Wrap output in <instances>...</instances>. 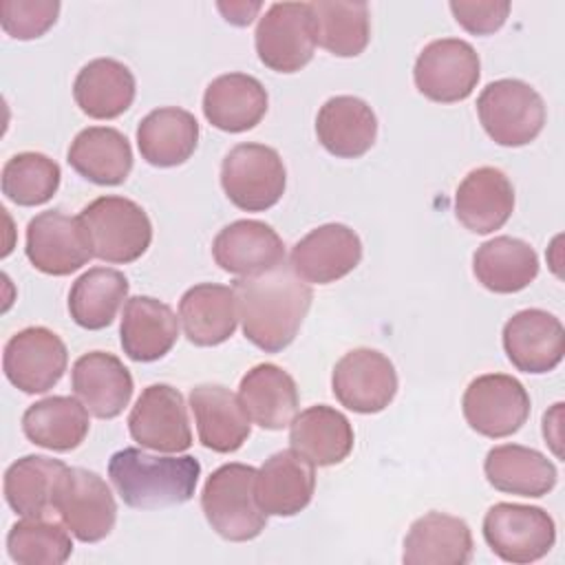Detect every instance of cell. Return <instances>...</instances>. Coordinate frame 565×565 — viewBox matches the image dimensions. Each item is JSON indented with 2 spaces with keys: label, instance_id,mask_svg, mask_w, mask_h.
<instances>
[{
  "label": "cell",
  "instance_id": "8fae6325",
  "mask_svg": "<svg viewBox=\"0 0 565 565\" xmlns=\"http://www.w3.org/2000/svg\"><path fill=\"white\" fill-rule=\"evenodd\" d=\"M468 426L490 439L514 435L530 417V395L525 386L505 373L475 377L461 399Z\"/></svg>",
  "mask_w": 565,
  "mask_h": 565
},
{
  "label": "cell",
  "instance_id": "b9f144b4",
  "mask_svg": "<svg viewBox=\"0 0 565 565\" xmlns=\"http://www.w3.org/2000/svg\"><path fill=\"white\" fill-rule=\"evenodd\" d=\"M450 11L461 29L472 35H490L499 31L510 13V2L505 0H488V2H457L452 0Z\"/></svg>",
  "mask_w": 565,
  "mask_h": 565
},
{
  "label": "cell",
  "instance_id": "4fadbf2b",
  "mask_svg": "<svg viewBox=\"0 0 565 565\" xmlns=\"http://www.w3.org/2000/svg\"><path fill=\"white\" fill-rule=\"evenodd\" d=\"M66 364V344L46 327H26L13 333L2 353L7 380L29 395L53 388L62 380Z\"/></svg>",
  "mask_w": 565,
  "mask_h": 565
},
{
  "label": "cell",
  "instance_id": "ab89813d",
  "mask_svg": "<svg viewBox=\"0 0 565 565\" xmlns=\"http://www.w3.org/2000/svg\"><path fill=\"white\" fill-rule=\"evenodd\" d=\"M60 166L42 152L13 154L2 166V194L22 207H35L53 199L60 188Z\"/></svg>",
  "mask_w": 565,
  "mask_h": 565
},
{
  "label": "cell",
  "instance_id": "ac0fdd59",
  "mask_svg": "<svg viewBox=\"0 0 565 565\" xmlns=\"http://www.w3.org/2000/svg\"><path fill=\"white\" fill-rule=\"evenodd\" d=\"M216 265L238 278L265 274L285 263V243L263 221L241 218L225 225L212 241Z\"/></svg>",
  "mask_w": 565,
  "mask_h": 565
},
{
  "label": "cell",
  "instance_id": "d6a6232c",
  "mask_svg": "<svg viewBox=\"0 0 565 565\" xmlns=\"http://www.w3.org/2000/svg\"><path fill=\"white\" fill-rule=\"evenodd\" d=\"M488 483L508 494L519 497H543L558 479L556 466L534 448L519 444L494 446L483 461Z\"/></svg>",
  "mask_w": 565,
  "mask_h": 565
},
{
  "label": "cell",
  "instance_id": "ee69618b",
  "mask_svg": "<svg viewBox=\"0 0 565 565\" xmlns=\"http://www.w3.org/2000/svg\"><path fill=\"white\" fill-rule=\"evenodd\" d=\"M561 411H563V404H554V408L550 413L543 415V437H545V444H550L554 448V452L561 457V433H558V422H561Z\"/></svg>",
  "mask_w": 565,
  "mask_h": 565
},
{
  "label": "cell",
  "instance_id": "7bdbcfd3",
  "mask_svg": "<svg viewBox=\"0 0 565 565\" xmlns=\"http://www.w3.org/2000/svg\"><path fill=\"white\" fill-rule=\"evenodd\" d=\"M218 11L225 15L227 22H232L236 26H245L260 11V2H252V4H247V2H230V4L218 2Z\"/></svg>",
  "mask_w": 565,
  "mask_h": 565
},
{
  "label": "cell",
  "instance_id": "484cf974",
  "mask_svg": "<svg viewBox=\"0 0 565 565\" xmlns=\"http://www.w3.org/2000/svg\"><path fill=\"white\" fill-rule=\"evenodd\" d=\"M265 86L247 73H225L212 79L203 93L205 119L223 132H245L267 113Z\"/></svg>",
  "mask_w": 565,
  "mask_h": 565
},
{
  "label": "cell",
  "instance_id": "836d02e7",
  "mask_svg": "<svg viewBox=\"0 0 565 565\" xmlns=\"http://www.w3.org/2000/svg\"><path fill=\"white\" fill-rule=\"evenodd\" d=\"M90 422L86 406L66 395H51L31 404L22 415L26 439L53 452L75 450L88 435Z\"/></svg>",
  "mask_w": 565,
  "mask_h": 565
},
{
  "label": "cell",
  "instance_id": "1f68e13d",
  "mask_svg": "<svg viewBox=\"0 0 565 565\" xmlns=\"http://www.w3.org/2000/svg\"><path fill=\"white\" fill-rule=\"evenodd\" d=\"M199 143V121L192 113L163 106L148 113L137 126V146L141 157L154 168H174L185 163Z\"/></svg>",
  "mask_w": 565,
  "mask_h": 565
},
{
  "label": "cell",
  "instance_id": "60d3db41",
  "mask_svg": "<svg viewBox=\"0 0 565 565\" xmlns=\"http://www.w3.org/2000/svg\"><path fill=\"white\" fill-rule=\"evenodd\" d=\"M60 13L57 0H2L0 2V24L13 40H35L42 38L55 22Z\"/></svg>",
  "mask_w": 565,
  "mask_h": 565
},
{
  "label": "cell",
  "instance_id": "8d00e7d4",
  "mask_svg": "<svg viewBox=\"0 0 565 565\" xmlns=\"http://www.w3.org/2000/svg\"><path fill=\"white\" fill-rule=\"evenodd\" d=\"M313 42L338 57L360 55L371 40L366 2H309Z\"/></svg>",
  "mask_w": 565,
  "mask_h": 565
},
{
  "label": "cell",
  "instance_id": "9c48e42d",
  "mask_svg": "<svg viewBox=\"0 0 565 565\" xmlns=\"http://www.w3.org/2000/svg\"><path fill=\"white\" fill-rule=\"evenodd\" d=\"M479 75L481 62L477 51L457 38H441L426 44L413 68L417 90L437 104H455L470 97Z\"/></svg>",
  "mask_w": 565,
  "mask_h": 565
},
{
  "label": "cell",
  "instance_id": "d4e9b609",
  "mask_svg": "<svg viewBox=\"0 0 565 565\" xmlns=\"http://www.w3.org/2000/svg\"><path fill=\"white\" fill-rule=\"evenodd\" d=\"M472 558V534L463 519L428 512L413 521L404 539L406 565H466Z\"/></svg>",
  "mask_w": 565,
  "mask_h": 565
},
{
  "label": "cell",
  "instance_id": "277c9868",
  "mask_svg": "<svg viewBox=\"0 0 565 565\" xmlns=\"http://www.w3.org/2000/svg\"><path fill=\"white\" fill-rule=\"evenodd\" d=\"M93 256L126 265L146 254L152 243V223L146 210L126 196H99L79 212Z\"/></svg>",
  "mask_w": 565,
  "mask_h": 565
},
{
  "label": "cell",
  "instance_id": "83f0119b",
  "mask_svg": "<svg viewBox=\"0 0 565 565\" xmlns=\"http://www.w3.org/2000/svg\"><path fill=\"white\" fill-rule=\"evenodd\" d=\"M179 320L185 338L196 347H216L230 340L238 322V305L232 287L201 282L179 300Z\"/></svg>",
  "mask_w": 565,
  "mask_h": 565
},
{
  "label": "cell",
  "instance_id": "d590c367",
  "mask_svg": "<svg viewBox=\"0 0 565 565\" xmlns=\"http://www.w3.org/2000/svg\"><path fill=\"white\" fill-rule=\"evenodd\" d=\"M128 278L110 267L84 271L68 291V313L82 329L99 331L113 324L124 300H128Z\"/></svg>",
  "mask_w": 565,
  "mask_h": 565
},
{
  "label": "cell",
  "instance_id": "5bb4252c",
  "mask_svg": "<svg viewBox=\"0 0 565 565\" xmlns=\"http://www.w3.org/2000/svg\"><path fill=\"white\" fill-rule=\"evenodd\" d=\"M24 249L31 265L49 276H68L93 258L79 216H68L60 210L40 212L29 221Z\"/></svg>",
  "mask_w": 565,
  "mask_h": 565
},
{
  "label": "cell",
  "instance_id": "3957f363",
  "mask_svg": "<svg viewBox=\"0 0 565 565\" xmlns=\"http://www.w3.org/2000/svg\"><path fill=\"white\" fill-rule=\"evenodd\" d=\"M256 472L254 466L225 463L203 486L201 510L210 527L225 541H252L267 525V514L256 501Z\"/></svg>",
  "mask_w": 565,
  "mask_h": 565
},
{
  "label": "cell",
  "instance_id": "ba28073f",
  "mask_svg": "<svg viewBox=\"0 0 565 565\" xmlns=\"http://www.w3.org/2000/svg\"><path fill=\"white\" fill-rule=\"evenodd\" d=\"M483 539L505 563H534L554 547V519L536 505L494 503L483 516Z\"/></svg>",
  "mask_w": 565,
  "mask_h": 565
},
{
  "label": "cell",
  "instance_id": "44dd1931",
  "mask_svg": "<svg viewBox=\"0 0 565 565\" xmlns=\"http://www.w3.org/2000/svg\"><path fill=\"white\" fill-rule=\"evenodd\" d=\"M313 466L294 450L274 452L256 472V501L267 516H294L313 497Z\"/></svg>",
  "mask_w": 565,
  "mask_h": 565
},
{
  "label": "cell",
  "instance_id": "f1b7e54d",
  "mask_svg": "<svg viewBox=\"0 0 565 565\" xmlns=\"http://www.w3.org/2000/svg\"><path fill=\"white\" fill-rule=\"evenodd\" d=\"M289 426L291 450L305 457L311 466H335L353 450L355 435L351 422L327 404L305 408Z\"/></svg>",
  "mask_w": 565,
  "mask_h": 565
},
{
  "label": "cell",
  "instance_id": "e575fe53",
  "mask_svg": "<svg viewBox=\"0 0 565 565\" xmlns=\"http://www.w3.org/2000/svg\"><path fill=\"white\" fill-rule=\"evenodd\" d=\"M475 278L494 294H516L539 276V256L521 238L494 236L472 256Z\"/></svg>",
  "mask_w": 565,
  "mask_h": 565
},
{
  "label": "cell",
  "instance_id": "74e56055",
  "mask_svg": "<svg viewBox=\"0 0 565 565\" xmlns=\"http://www.w3.org/2000/svg\"><path fill=\"white\" fill-rule=\"evenodd\" d=\"M66 468L64 461L44 455H26L4 472V499L20 516H44L53 508L55 483Z\"/></svg>",
  "mask_w": 565,
  "mask_h": 565
},
{
  "label": "cell",
  "instance_id": "7c38bea8",
  "mask_svg": "<svg viewBox=\"0 0 565 565\" xmlns=\"http://www.w3.org/2000/svg\"><path fill=\"white\" fill-rule=\"evenodd\" d=\"M331 391L344 408L373 415L393 402L397 393V373L384 353L375 349H353L335 362Z\"/></svg>",
  "mask_w": 565,
  "mask_h": 565
},
{
  "label": "cell",
  "instance_id": "7402d4cb",
  "mask_svg": "<svg viewBox=\"0 0 565 565\" xmlns=\"http://www.w3.org/2000/svg\"><path fill=\"white\" fill-rule=\"evenodd\" d=\"M190 408L194 413L199 441L214 452L238 450L249 433V417L241 399L221 384H199L190 391Z\"/></svg>",
  "mask_w": 565,
  "mask_h": 565
},
{
  "label": "cell",
  "instance_id": "4316f807",
  "mask_svg": "<svg viewBox=\"0 0 565 565\" xmlns=\"http://www.w3.org/2000/svg\"><path fill=\"white\" fill-rule=\"evenodd\" d=\"M238 399L249 422L265 430H282L298 415V386L294 377L276 364H256L238 386Z\"/></svg>",
  "mask_w": 565,
  "mask_h": 565
},
{
  "label": "cell",
  "instance_id": "7a4b0ae2",
  "mask_svg": "<svg viewBox=\"0 0 565 565\" xmlns=\"http://www.w3.org/2000/svg\"><path fill=\"white\" fill-rule=\"evenodd\" d=\"M108 477L128 508L161 510L194 497L201 463L190 455L159 457L141 448H124L110 457Z\"/></svg>",
  "mask_w": 565,
  "mask_h": 565
},
{
  "label": "cell",
  "instance_id": "4dcf8cb0",
  "mask_svg": "<svg viewBox=\"0 0 565 565\" xmlns=\"http://www.w3.org/2000/svg\"><path fill=\"white\" fill-rule=\"evenodd\" d=\"M66 161L90 183L119 185L132 170V148L117 128L90 126L75 135Z\"/></svg>",
  "mask_w": 565,
  "mask_h": 565
},
{
  "label": "cell",
  "instance_id": "f35d334b",
  "mask_svg": "<svg viewBox=\"0 0 565 565\" xmlns=\"http://www.w3.org/2000/svg\"><path fill=\"white\" fill-rule=\"evenodd\" d=\"M7 552L20 565H62L73 554V541L66 525L42 516H24L9 530Z\"/></svg>",
  "mask_w": 565,
  "mask_h": 565
},
{
  "label": "cell",
  "instance_id": "cb8c5ba5",
  "mask_svg": "<svg viewBox=\"0 0 565 565\" xmlns=\"http://www.w3.org/2000/svg\"><path fill=\"white\" fill-rule=\"evenodd\" d=\"M121 349L135 362L161 360L179 338V318L174 311L152 298L132 296L124 305L119 327Z\"/></svg>",
  "mask_w": 565,
  "mask_h": 565
},
{
  "label": "cell",
  "instance_id": "f546056e",
  "mask_svg": "<svg viewBox=\"0 0 565 565\" xmlns=\"http://www.w3.org/2000/svg\"><path fill=\"white\" fill-rule=\"evenodd\" d=\"M137 84L132 71L113 60L97 57L84 64L73 82V97L79 110L93 119H115L135 102Z\"/></svg>",
  "mask_w": 565,
  "mask_h": 565
},
{
  "label": "cell",
  "instance_id": "d6986e66",
  "mask_svg": "<svg viewBox=\"0 0 565 565\" xmlns=\"http://www.w3.org/2000/svg\"><path fill=\"white\" fill-rule=\"evenodd\" d=\"M71 382L77 399L99 419L124 413L132 397V375L124 362L106 351H90L75 360Z\"/></svg>",
  "mask_w": 565,
  "mask_h": 565
},
{
  "label": "cell",
  "instance_id": "52a82bcc",
  "mask_svg": "<svg viewBox=\"0 0 565 565\" xmlns=\"http://www.w3.org/2000/svg\"><path fill=\"white\" fill-rule=\"evenodd\" d=\"M53 510L82 543L104 541L117 521V503L108 483L86 468H64L53 492Z\"/></svg>",
  "mask_w": 565,
  "mask_h": 565
},
{
  "label": "cell",
  "instance_id": "5b68a950",
  "mask_svg": "<svg viewBox=\"0 0 565 565\" xmlns=\"http://www.w3.org/2000/svg\"><path fill=\"white\" fill-rule=\"evenodd\" d=\"M477 113L488 137L505 148L532 143L545 126L543 97L521 79L490 82L477 97Z\"/></svg>",
  "mask_w": 565,
  "mask_h": 565
},
{
  "label": "cell",
  "instance_id": "8992f818",
  "mask_svg": "<svg viewBox=\"0 0 565 565\" xmlns=\"http://www.w3.org/2000/svg\"><path fill=\"white\" fill-rule=\"evenodd\" d=\"M221 185L238 210L265 212L282 199L287 170L274 148L238 143L221 163Z\"/></svg>",
  "mask_w": 565,
  "mask_h": 565
},
{
  "label": "cell",
  "instance_id": "30bf717a",
  "mask_svg": "<svg viewBox=\"0 0 565 565\" xmlns=\"http://www.w3.org/2000/svg\"><path fill=\"white\" fill-rule=\"evenodd\" d=\"M258 60L276 73H296L313 57L309 2H274L254 33Z\"/></svg>",
  "mask_w": 565,
  "mask_h": 565
},
{
  "label": "cell",
  "instance_id": "e0dca14e",
  "mask_svg": "<svg viewBox=\"0 0 565 565\" xmlns=\"http://www.w3.org/2000/svg\"><path fill=\"white\" fill-rule=\"evenodd\" d=\"M503 349L514 369L534 375L550 373L565 355V329L543 309H523L503 324Z\"/></svg>",
  "mask_w": 565,
  "mask_h": 565
},
{
  "label": "cell",
  "instance_id": "603a6c76",
  "mask_svg": "<svg viewBox=\"0 0 565 565\" xmlns=\"http://www.w3.org/2000/svg\"><path fill=\"white\" fill-rule=\"evenodd\" d=\"M316 135L322 148L333 157L358 159L375 143L377 117L364 99L335 95L320 106Z\"/></svg>",
  "mask_w": 565,
  "mask_h": 565
},
{
  "label": "cell",
  "instance_id": "6da1fadb",
  "mask_svg": "<svg viewBox=\"0 0 565 565\" xmlns=\"http://www.w3.org/2000/svg\"><path fill=\"white\" fill-rule=\"evenodd\" d=\"M245 338L265 353L287 349L311 307L313 291L285 263L256 276L236 278L232 285Z\"/></svg>",
  "mask_w": 565,
  "mask_h": 565
},
{
  "label": "cell",
  "instance_id": "9a60e30c",
  "mask_svg": "<svg viewBox=\"0 0 565 565\" xmlns=\"http://www.w3.org/2000/svg\"><path fill=\"white\" fill-rule=\"evenodd\" d=\"M130 437L157 452H183L192 446L183 395L170 384H150L128 415Z\"/></svg>",
  "mask_w": 565,
  "mask_h": 565
},
{
  "label": "cell",
  "instance_id": "ffe728a7",
  "mask_svg": "<svg viewBox=\"0 0 565 565\" xmlns=\"http://www.w3.org/2000/svg\"><path fill=\"white\" fill-rule=\"evenodd\" d=\"M514 212L512 181L499 168L470 170L455 192V214L475 234L501 230Z\"/></svg>",
  "mask_w": 565,
  "mask_h": 565
},
{
  "label": "cell",
  "instance_id": "2e32d148",
  "mask_svg": "<svg viewBox=\"0 0 565 565\" xmlns=\"http://www.w3.org/2000/svg\"><path fill=\"white\" fill-rule=\"evenodd\" d=\"M362 260L360 236L342 223H327L302 236L289 256L298 278L313 285H329L351 274Z\"/></svg>",
  "mask_w": 565,
  "mask_h": 565
}]
</instances>
